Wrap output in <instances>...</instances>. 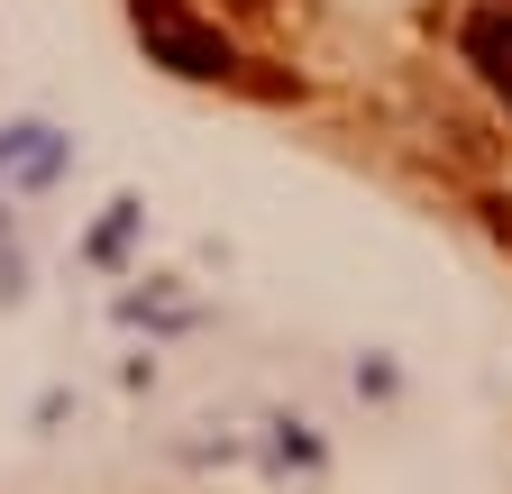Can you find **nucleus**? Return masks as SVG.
Wrapping results in <instances>:
<instances>
[{"mask_svg":"<svg viewBox=\"0 0 512 494\" xmlns=\"http://www.w3.org/2000/svg\"><path fill=\"white\" fill-rule=\"evenodd\" d=\"M229 10H247V19H275V10H284V0H229Z\"/></svg>","mask_w":512,"mask_h":494,"instance_id":"4","label":"nucleus"},{"mask_svg":"<svg viewBox=\"0 0 512 494\" xmlns=\"http://www.w3.org/2000/svg\"><path fill=\"white\" fill-rule=\"evenodd\" d=\"M467 65L503 92V110H512V10H476L467 19Z\"/></svg>","mask_w":512,"mask_h":494,"instance_id":"2","label":"nucleus"},{"mask_svg":"<svg viewBox=\"0 0 512 494\" xmlns=\"http://www.w3.org/2000/svg\"><path fill=\"white\" fill-rule=\"evenodd\" d=\"M128 19H138V37L165 74H183V83H229L238 74V46L211 19H192L183 0H128Z\"/></svg>","mask_w":512,"mask_h":494,"instance_id":"1","label":"nucleus"},{"mask_svg":"<svg viewBox=\"0 0 512 494\" xmlns=\"http://www.w3.org/2000/svg\"><path fill=\"white\" fill-rule=\"evenodd\" d=\"M476 211H485V229H494V238H503V247H512V193H485V202H476Z\"/></svg>","mask_w":512,"mask_h":494,"instance_id":"3","label":"nucleus"}]
</instances>
